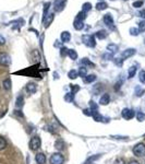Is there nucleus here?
Returning a JSON list of instances; mask_svg holds the SVG:
<instances>
[{
	"label": "nucleus",
	"mask_w": 145,
	"mask_h": 164,
	"mask_svg": "<svg viewBox=\"0 0 145 164\" xmlns=\"http://www.w3.org/2000/svg\"><path fill=\"white\" fill-rule=\"evenodd\" d=\"M86 18V14L85 12H79L78 15L75 17L74 19V22H73V27H74L76 31H81L84 27V20Z\"/></svg>",
	"instance_id": "1"
},
{
	"label": "nucleus",
	"mask_w": 145,
	"mask_h": 164,
	"mask_svg": "<svg viewBox=\"0 0 145 164\" xmlns=\"http://www.w3.org/2000/svg\"><path fill=\"white\" fill-rule=\"evenodd\" d=\"M82 42L83 44L87 46V47H91L93 48L96 46V41H95V36L94 35H91V34H85L82 36Z\"/></svg>",
	"instance_id": "2"
},
{
	"label": "nucleus",
	"mask_w": 145,
	"mask_h": 164,
	"mask_svg": "<svg viewBox=\"0 0 145 164\" xmlns=\"http://www.w3.org/2000/svg\"><path fill=\"white\" fill-rule=\"evenodd\" d=\"M132 152L135 157H143L145 154V143L143 142H139L133 147Z\"/></svg>",
	"instance_id": "3"
},
{
	"label": "nucleus",
	"mask_w": 145,
	"mask_h": 164,
	"mask_svg": "<svg viewBox=\"0 0 145 164\" xmlns=\"http://www.w3.org/2000/svg\"><path fill=\"white\" fill-rule=\"evenodd\" d=\"M41 145V140L38 136H34L32 137V139L30 140V143H29V147H30V150L32 151H37Z\"/></svg>",
	"instance_id": "4"
},
{
	"label": "nucleus",
	"mask_w": 145,
	"mask_h": 164,
	"mask_svg": "<svg viewBox=\"0 0 145 164\" xmlns=\"http://www.w3.org/2000/svg\"><path fill=\"white\" fill-rule=\"evenodd\" d=\"M50 164H63L64 163V157L60 152H55L50 157Z\"/></svg>",
	"instance_id": "5"
},
{
	"label": "nucleus",
	"mask_w": 145,
	"mask_h": 164,
	"mask_svg": "<svg viewBox=\"0 0 145 164\" xmlns=\"http://www.w3.org/2000/svg\"><path fill=\"white\" fill-rule=\"evenodd\" d=\"M0 65L4 67H9L11 65V57L7 53H0Z\"/></svg>",
	"instance_id": "6"
},
{
	"label": "nucleus",
	"mask_w": 145,
	"mask_h": 164,
	"mask_svg": "<svg viewBox=\"0 0 145 164\" xmlns=\"http://www.w3.org/2000/svg\"><path fill=\"white\" fill-rule=\"evenodd\" d=\"M103 20H104V23L106 24V25L110 29L111 31H114L116 29L115 26V22H114V18H112V15L110 14V13H107V14L104 15V18H103Z\"/></svg>",
	"instance_id": "7"
},
{
	"label": "nucleus",
	"mask_w": 145,
	"mask_h": 164,
	"mask_svg": "<svg viewBox=\"0 0 145 164\" xmlns=\"http://www.w3.org/2000/svg\"><path fill=\"white\" fill-rule=\"evenodd\" d=\"M121 116L124 119L130 120L135 117V112H134L133 109H131V108H123L122 112H121Z\"/></svg>",
	"instance_id": "8"
},
{
	"label": "nucleus",
	"mask_w": 145,
	"mask_h": 164,
	"mask_svg": "<svg viewBox=\"0 0 145 164\" xmlns=\"http://www.w3.org/2000/svg\"><path fill=\"white\" fill-rule=\"evenodd\" d=\"M92 117H93V119L95 120V122H97V123H107L108 118H105L104 116L101 115V114H99L98 113V111H92Z\"/></svg>",
	"instance_id": "9"
},
{
	"label": "nucleus",
	"mask_w": 145,
	"mask_h": 164,
	"mask_svg": "<svg viewBox=\"0 0 145 164\" xmlns=\"http://www.w3.org/2000/svg\"><path fill=\"white\" fill-rule=\"evenodd\" d=\"M135 54H136V49L126 48V50H123L122 55H121V58H122V59H126V58H130V57L134 56Z\"/></svg>",
	"instance_id": "10"
},
{
	"label": "nucleus",
	"mask_w": 145,
	"mask_h": 164,
	"mask_svg": "<svg viewBox=\"0 0 145 164\" xmlns=\"http://www.w3.org/2000/svg\"><path fill=\"white\" fill-rule=\"evenodd\" d=\"M67 4V0H56L55 2V10L58 12L62 11Z\"/></svg>",
	"instance_id": "11"
},
{
	"label": "nucleus",
	"mask_w": 145,
	"mask_h": 164,
	"mask_svg": "<svg viewBox=\"0 0 145 164\" xmlns=\"http://www.w3.org/2000/svg\"><path fill=\"white\" fill-rule=\"evenodd\" d=\"M35 161H36V163L37 164H45L46 163V155H45V153L43 152H38L36 155H35Z\"/></svg>",
	"instance_id": "12"
},
{
	"label": "nucleus",
	"mask_w": 145,
	"mask_h": 164,
	"mask_svg": "<svg viewBox=\"0 0 145 164\" xmlns=\"http://www.w3.org/2000/svg\"><path fill=\"white\" fill-rule=\"evenodd\" d=\"M25 89H26V91H27V93L34 94V93H36V91H37V86H36L35 83H33V82H30V83L26 84Z\"/></svg>",
	"instance_id": "13"
},
{
	"label": "nucleus",
	"mask_w": 145,
	"mask_h": 164,
	"mask_svg": "<svg viewBox=\"0 0 145 164\" xmlns=\"http://www.w3.org/2000/svg\"><path fill=\"white\" fill-rule=\"evenodd\" d=\"M109 102H110V96H109V94L105 93L103 94L99 99V104L103 105V106H106V105L109 104Z\"/></svg>",
	"instance_id": "14"
},
{
	"label": "nucleus",
	"mask_w": 145,
	"mask_h": 164,
	"mask_svg": "<svg viewBox=\"0 0 145 164\" xmlns=\"http://www.w3.org/2000/svg\"><path fill=\"white\" fill-rule=\"evenodd\" d=\"M70 40H71L70 32H68V31H63L62 33H61V41H62V43L70 42Z\"/></svg>",
	"instance_id": "15"
},
{
	"label": "nucleus",
	"mask_w": 145,
	"mask_h": 164,
	"mask_svg": "<svg viewBox=\"0 0 145 164\" xmlns=\"http://www.w3.org/2000/svg\"><path fill=\"white\" fill-rule=\"evenodd\" d=\"M136 70H138V66H135V65H133V66H131L130 68H129V70H128V78H133L134 76H135V73H136Z\"/></svg>",
	"instance_id": "16"
},
{
	"label": "nucleus",
	"mask_w": 145,
	"mask_h": 164,
	"mask_svg": "<svg viewBox=\"0 0 145 164\" xmlns=\"http://www.w3.org/2000/svg\"><path fill=\"white\" fill-rule=\"evenodd\" d=\"M108 36V33L105 30H101L95 33V37H97L98 40H105Z\"/></svg>",
	"instance_id": "17"
},
{
	"label": "nucleus",
	"mask_w": 145,
	"mask_h": 164,
	"mask_svg": "<svg viewBox=\"0 0 145 164\" xmlns=\"http://www.w3.org/2000/svg\"><path fill=\"white\" fill-rule=\"evenodd\" d=\"M2 86H4V89L6 91H9V90H11V86H12V82H11V79H6L4 80L2 82Z\"/></svg>",
	"instance_id": "18"
},
{
	"label": "nucleus",
	"mask_w": 145,
	"mask_h": 164,
	"mask_svg": "<svg viewBox=\"0 0 145 164\" xmlns=\"http://www.w3.org/2000/svg\"><path fill=\"white\" fill-rule=\"evenodd\" d=\"M23 105H24V97H23V95H19L15 101V106H16V108H21L23 107Z\"/></svg>",
	"instance_id": "19"
},
{
	"label": "nucleus",
	"mask_w": 145,
	"mask_h": 164,
	"mask_svg": "<svg viewBox=\"0 0 145 164\" xmlns=\"http://www.w3.org/2000/svg\"><path fill=\"white\" fill-rule=\"evenodd\" d=\"M49 7H50V2H47V4H45V6H44V14H43V19H41L43 23L46 21L47 17H48V9H49Z\"/></svg>",
	"instance_id": "20"
},
{
	"label": "nucleus",
	"mask_w": 145,
	"mask_h": 164,
	"mask_svg": "<svg viewBox=\"0 0 145 164\" xmlns=\"http://www.w3.org/2000/svg\"><path fill=\"white\" fill-rule=\"evenodd\" d=\"M95 80H96V76L95 75H87L86 77L83 78V81L85 83H93Z\"/></svg>",
	"instance_id": "21"
},
{
	"label": "nucleus",
	"mask_w": 145,
	"mask_h": 164,
	"mask_svg": "<svg viewBox=\"0 0 145 164\" xmlns=\"http://www.w3.org/2000/svg\"><path fill=\"white\" fill-rule=\"evenodd\" d=\"M55 147H56L57 150H59V151H61V150L64 149V147H66V143H64V141H62V140H57L56 143H55Z\"/></svg>",
	"instance_id": "22"
},
{
	"label": "nucleus",
	"mask_w": 145,
	"mask_h": 164,
	"mask_svg": "<svg viewBox=\"0 0 145 164\" xmlns=\"http://www.w3.org/2000/svg\"><path fill=\"white\" fill-rule=\"evenodd\" d=\"M49 17H47V19H46V21H45V27L47 29V27H49V25L51 24V22L54 21V18H55V15H54V13H50V14H48Z\"/></svg>",
	"instance_id": "23"
},
{
	"label": "nucleus",
	"mask_w": 145,
	"mask_h": 164,
	"mask_svg": "<svg viewBox=\"0 0 145 164\" xmlns=\"http://www.w3.org/2000/svg\"><path fill=\"white\" fill-rule=\"evenodd\" d=\"M68 77H69V79H71V80H74V79H76L79 77L78 71L75 70V69H72V70H70L68 72Z\"/></svg>",
	"instance_id": "24"
},
{
	"label": "nucleus",
	"mask_w": 145,
	"mask_h": 164,
	"mask_svg": "<svg viewBox=\"0 0 145 164\" xmlns=\"http://www.w3.org/2000/svg\"><path fill=\"white\" fill-rule=\"evenodd\" d=\"M68 56L70 57L72 60H76L78 59V53L75 52L74 49H69L68 50Z\"/></svg>",
	"instance_id": "25"
},
{
	"label": "nucleus",
	"mask_w": 145,
	"mask_h": 164,
	"mask_svg": "<svg viewBox=\"0 0 145 164\" xmlns=\"http://www.w3.org/2000/svg\"><path fill=\"white\" fill-rule=\"evenodd\" d=\"M107 8H108V4H106L105 1H99V2L96 4V9L97 10H99V11H101V10H105V9H107Z\"/></svg>",
	"instance_id": "26"
},
{
	"label": "nucleus",
	"mask_w": 145,
	"mask_h": 164,
	"mask_svg": "<svg viewBox=\"0 0 145 164\" xmlns=\"http://www.w3.org/2000/svg\"><path fill=\"white\" fill-rule=\"evenodd\" d=\"M107 50L109 53L114 54V53H116L117 50H118V45H116V44H109L107 46Z\"/></svg>",
	"instance_id": "27"
},
{
	"label": "nucleus",
	"mask_w": 145,
	"mask_h": 164,
	"mask_svg": "<svg viewBox=\"0 0 145 164\" xmlns=\"http://www.w3.org/2000/svg\"><path fill=\"white\" fill-rule=\"evenodd\" d=\"M73 100H74V94H72L71 92L64 95V101H67V103H72Z\"/></svg>",
	"instance_id": "28"
},
{
	"label": "nucleus",
	"mask_w": 145,
	"mask_h": 164,
	"mask_svg": "<svg viewBox=\"0 0 145 164\" xmlns=\"http://www.w3.org/2000/svg\"><path fill=\"white\" fill-rule=\"evenodd\" d=\"M135 117H136V120L142 123V122H144L145 120V113L143 112H138L135 114Z\"/></svg>",
	"instance_id": "29"
},
{
	"label": "nucleus",
	"mask_w": 145,
	"mask_h": 164,
	"mask_svg": "<svg viewBox=\"0 0 145 164\" xmlns=\"http://www.w3.org/2000/svg\"><path fill=\"white\" fill-rule=\"evenodd\" d=\"M78 73H79V76H80V77H82V78L86 77V76H87V68L81 67L80 69H79Z\"/></svg>",
	"instance_id": "30"
},
{
	"label": "nucleus",
	"mask_w": 145,
	"mask_h": 164,
	"mask_svg": "<svg viewBox=\"0 0 145 164\" xmlns=\"http://www.w3.org/2000/svg\"><path fill=\"white\" fill-rule=\"evenodd\" d=\"M7 145H8L7 140H6L4 137L0 136V150H4L6 148H7Z\"/></svg>",
	"instance_id": "31"
},
{
	"label": "nucleus",
	"mask_w": 145,
	"mask_h": 164,
	"mask_svg": "<svg viewBox=\"0 0 145 164\" xmlns=\"http://www.w3.org/2000/svg\"><path fill=\"white\" fill-rule=\"evenodd\" d=\"M82 63L84 65V67H85V68L86 67H94V66H95L93 63H91V61H89V58H83V59H82Z\"/></svg>",
	"instance_id": "32"
},
{
	"label": "nucleus",
	"mask_w": 145,
	"mask_h": 164,
	"mask_svg": "<svg viewBox=\"0 0 145 164\" xmlns=\"http://www.w3.org/2000/svg\"><path fill=\"white\" fill-rule=\"evenodd\" d=\"M139 80H140L141 83L145 84V70L140 71V73H139Z\"/></svg>",
	"instance_id": "33"
},
{
	"label": "nucleus",
	"mask_w": 145,
	"mask_h": 164,
	"mask_svg": "<svg viewBox=\"0 0 145 164\" xmlns=\"http://www.w3.org/2000/svg\"><path fill=\"white\" fill-rule=\"evenodd\" d=\"M91 9H92V4H89V2H85V4H83V10L82 11L86 13V12L91 11Z\"/></svg>",
	"instance_id": "34"
},
{
	"label": "nucleus",
	"mask_w": 145,
	"mask_h": 164,
	"mask_svg": "<svg viewBox=\"0 0 145 164\" xmlns=\"http://www.w3.org/2000/svg\"><path fill=\"white\" fill-rule=\"evenodd\" d=\"M139 31L140 32H145V20H142L139 22Z\"/></svg>",
	"instance_id": "35"
},
{
	"label": "nucleus",
	"mask_w": 145,
	"mask_h": 164,
	"mask_svg": "<svg viewBox=\"0 0 145 164\" xmlns=\"http://www.w3.org/2000/svg\"><path fill=\"white\" fill-rule=\"evenodd\" d=\"M130 34L132 36H138L139 34H140V31H139V29H136V27H131Z\"/></svg>",
	"instance_id": "36"
},
{
	"label": "nucleus",
	"mask_w": 145,
	"mask_h": 164,
	"mask_svg": "<svg viewBox=\"0 0 145 164\" xmlns=\"http://www.w3.org/2000/svg\"><path fill=\"white\" fill-rule=\"evenodd\" d=\"M70 88H71V90H72V92L71 93L72 94H75L76 92H79L80 91V86H78V84H70Z\"/></svg>",
	"instance_id": "37"
},
{
	"label": "nucleus",
	"mask_w": 145,
	"mask_h": 164,
	"mask_svg": "<svg viewBox=\"0 0 145 164\" xmlns=\"http://www.w3.org/2000/svg\"><path fill=\"white\" fill-rule=\"evenodd\" d=\"M89 108H91L92 111H97V109H98V105H97L94 101H91L89 102Z\"/></svg>",
	"instance_id": "38"
},
{
	"label": "nucleus",
	"mask_w": 145,
	"mask_h": 164,
	"mask_svg": "<svg viewBox=\"0 0 145 164\" xmlns=\"http://www.w3.org/2000/svg\"><path fill=\"white\" fill-rule=\"evenodd\" d=\"M143 1L142 0H138V1H135V2H133V7L134 8H141L142 6H143Z\"/></svg>",
	"instance_id": "39"
},
{
	"label": "nucleus",
	"mask_w": 145,
	"mask_h": 164,
	"mask_svg": "<svg viewBox=\"0 0 145 164\" xmlns=\"http://www.w3.org/2000/svg\"><path fill=\"white\" fill-rule=\"evenodd\" d=\"M68 50H69L68 48H66V47H62V48H61V50H60V55H61L62 57H64L66 55H68Z\"/></svg>",
	"instance_id": "40"
},
{
	"label": "nucleus",
	"mask_w": 145,
	"mask_h": 164,
	"mask_svg": "<svg viewBox=\"0 0 145 164\" xmlns=\"http://www.w3.org/2000/svg\"><path fill=\"white\" fill-rule=\"evenodd\" d=\"M83 114L86 116H92V109L91 108H85V109H83Z\"/></svg>",
	"instance_id": "41"
},
{
	"label": "nucleus",
	"mask_w": 145,
	"mask_h": 164,
	"mask_svg": "<svg viewBox=\"0 0 145 164\" xmlns=\"http://www.w3.org/2000/svg\"><path fill=\"white\" fill-rule=\"evenodd\" d=\"M114 164H126V162H124V160H123L122 158H119V159H117V160L115 161V163Z\"/></svg>",
	"instance_id": "42"
},
{
	"label": "nucleus",
	"mask_w": 145,
	"mask_h": 164,
	"mask_svg": "<svg viewBox=\"0 0 145 164\" xmlns=\"http://www.w3.org/2000/svg\"><path fill=\"white\" fill-rule=\"evenodd\" d=\"M6 44V38L2 36V35H0V46H2V45Z\"/></svg>",
	"instance_id": "43"
},
{
	"label": "nucleus",
	"mask_w": 145,
	"mask_h": 164,
	"mask_svg": "<svg viewBox=\"0 0 145 164\" xmlns=\"http://www.w3.org/2000/svg\"><path fill=\"white\" fill-rule=\"evenodd\" d=\"M140 17H141V18H143V20H145V9H144V10H141V11H140Z\"/></svg>",
	"instance_id": "44"
},
{
	"label": "nucleus",
	"mask_w": 145,
	"mask_h": 164,
	"mask_svg": "<svg viewBox=\"0 0 145 164\" xmlns=\"http://www.w3.org/2000/svg\"><path fill=\"white\" fill-rule=\"evenodd\" d=\"M15 114H16L18 116H21V117H23V116H24L22 113H21V111H15Z\"/></svg>",
	"instance_id": "45"
},
{
	"label": "nucleus",
	"mask_w": 145,
	"mask_h": 164,
	"mask_svg": "<svg viewBox=\"0 0 145 164\" xmlns=\"http://www.w3.org/2000/svg\"><path fill=\"white\" fill-rule=\"evenodd\" d=\"M128 164H140V163H139V162H138V161H130V162H129V163H128Z\"/></svg>",
	"instance_id": "46"
},
{
	"label": "nucleus",
	"mask_w": 145,
	"mask_h": 164,
	"mask_svg": "<svg viewBox=\"0 0 145 164\" xmlns=\"http://www.w3.org/2000/svg\"><path fill=\"white\" fill-rule=\"evenodd\" d=\"M99 1H104V0H99Z\"/></svg>",
	"instance_id": "47"
},
{
	"label": "nucleus",
	"mask_w": 145,
	"mask_h": 164,
	"mask_svg": "<svg viewBox=\"0 0 145 164\" xmlns=\"http://www.w3.org/2000/svg\"><path fill=\"white\" fill-rule=\"evenodd\" d=\"M144 44H145V41H144Z\"/></svg>",
	"instance_id": "48"
}]
</instances>
